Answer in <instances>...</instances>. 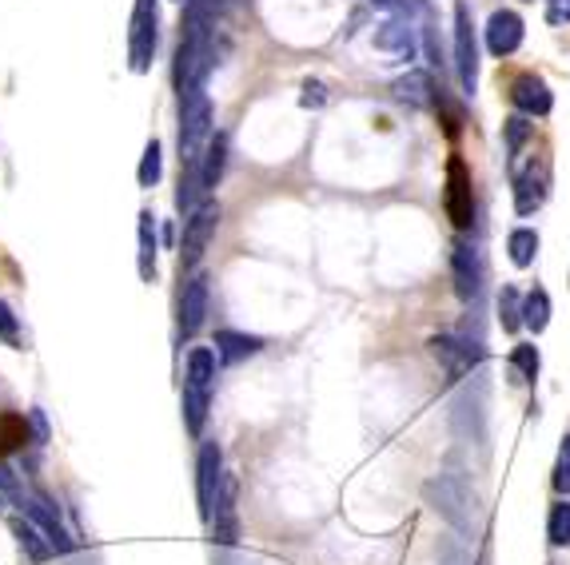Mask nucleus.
<instances>
[{"instance_id": "f257e3e1", "label": "nucleus", "mask_w": 570, "mask_h": 565, "mask_svg": "<svg viewBox=\"0 0 570 565\" xmlns=\"http://www.w3.org/2000/svg\"><path fill=\"white\" fill-rule=\"evenodd\" d=\"M212 9L204 0H187V16H184V36L175 48V84L180 92L192 84H204L212 72Z\"/></svg>"}, {"instance_id": "f03ea898", "label": "nucleus", "mask_w": 570, "mask_h": 565, "mask_svg": "<svg viewBox=\"0 0 570 565\" xmlns=\"http://www.w3.org/2000/svg\"><path fill=\"white\" fill-rule=\"evenodd\" d=\"M423 501L431 510L459 533V538H475L479 530V501H475L471 486L455 474H435V478L423 482Z\"/></svg>"}, {"instance_id": "7ed1b4c3", "label": "nucleus", "mask_w": 570, "mask_h": 565, "mask_svg": "<svg viewBox=\"0 0 570 565\" xmlns=\"http://www.w3.org/2000/svg\"><path fill=\"white\" fill-rule=\"evenodd\" d=\"M216 350L212 347H192L184 367V426L187 435L200 438L204 423H208L212 406V387H216Z\"/></svg>"}, {"instance_id": "20e7f679", "label": "nucleus", "mask_w": 570, "mask_h": 565, "mask_svg": "<svg viewBox=\"0 0 570 565\" xmlns=\"http://www.w3.org/2000/svg\"><path fill=\"white\" fill-rule=\"evenodd\" d=\"M212 131V100L204 84H192L180 92V163H200Z\"/></svg>"}, {"instance_id": "39448f33", "label": "nucleus", "mask_w": 570, "mask_h": 565, "mask_svg": "<svg viewBox=\"0 0 570 565\" xmlns=\"http://www.w3.org/2000/svg\"><path fill=\"white\" fill-rule=\"evenodd\" d=\"M160 12L156 0H136L132 9V28H128V65L132 72H148L156 60V44H160Z\"/></svg>"}, {"instance_id": "423d86ee", "label": "nucleus", "mask_w": 570, "mask_h": 565, "mask_svg": "<svg viewBox=\"0 0 570 565\" xmlns=\"http://www.w3.org/2000/svg\"><path fill=\"white\" fill-rule=\"evenodd\" d=\"M455 72L467 96L479 92V36H475L471 4H455Z\"/></svg>"}, {"instance_id": "0eeeda50", "label": "nucleus", "mask_w": 570, "mask_h": 565, "mask_svg": "<svg viewBox=\"0 0 570 565\" xmlns=\"http://www.w3.org/2000/svg\"><path fill=\"white\" fill-rule=\"evenodd\" d=\"M443 207H447V219L459 231H467L475 223V192H471V168L463 155H451L447 160V187H443Z\"/></svg>"}, {"instance_id": "6e6552de", "label": "nucleus", "mask_w": 570, "mask_h": 565, "mask_svg": "<svg viewBox=\"0 0 570 565\" xmlns=\"http://www.w3.org/2000/svg\"><path fill=\"white\" fill-rule=\"evenodd\" d=\"M219 228V204H200L192 211V219L184 223V243H180V267H196L204 260V251H208L212 235Z\"/></svg>"}, {"instance_id": "1a4fd4ad", "label": "nucleus", "mask_w": 570, "mask_h": 565, "mask_svg": "<svg viewBox=\"0 0 570 565\" xmlns=\"http://www.w3.org/2000/svg\"><path fill=\"white\" fill-rule=\"evenodd\" d=\"M219 486H224V454H219L216 442H204L196 458V498H200V518H204V522H212Z\"/></svg>"}, {"instance_id": "9d476101", "label": "nucleus", "mask_w": 570, "mask_h": 565, "mask_svg": "<svg viewBox=\"0 0 570 565\" xmlns=\"http://www.w3.org/2000/svg\"><path fill=\"white\" fill-rule=\"evenodd\" d=\"M451 279H455V295L463 303H475L482 295V260L467 240L451 243Z\"/></svg>"}, {"instance_id": "9b49d317", "label": "nucleus", "mask_w": 570, "mask_h": 565, "mask_svg": "<svg viewBox=\"0 0 570 565\" xmlns=\"http://www.w3.org/2000/svg\"><path fill=\"white\" fill-rule=\"evenodd\" d=\"M431 355L438 359V367L447 370V379H467L475 362L482 359V347L459 335H435L431 338Z\"/></svg>"}, {"instance_id": "f8f14e48", "label": "nucleus", "mask_w": 570, "mask_h": 565, "mask_svg": "<svg viewBox=\"0 0 570 565\" xmlns=\"http://www.w3.org/2000/svg\"><path fill=\"white\" fill-rule=\"evenodd\" d=\"M236 478L231 474H224V486H219L216 494V510H212V542L219 545V550H231L236 545V538H240V510H236Z\"/></svg>"}, {"instance_id": "ddd939ff", "label": "nucleus", "mask_w": 570, "mask_h": 565, "mask_svg": "<svg viewBox=\"0 0 570 565\" xmlns=\"http://www.w3.org/2000/svg\"><path fill=\"white\" fill-rule=\"evenodd\" d=\"M24 514H29V522L48 538V545H53L56 554H72V538H68L60 514H56V506L44 498V494H29V498H24Z\"/></svg>"}, {"instance_id": "4468645a", "label": "nucleus", "mask_w": 570, "mask_h": 565, "mask_svg": "<svg viewBox=\"0 0 570 565\" xmlns=\"http://www.w3.org/2000/svg\"><path fill=\"white\" fill-rule=\"evenodd\" d=\"M482 36H487V48H491V56H515L518 53V44H523L526 36V24L518 12L511 9H499L491 12V21H487V28H482Z\"/></svg>"}, {"instance_id": "2eb2a0df", "label": "nucleus", "mask_w": 570, "mask_h": 565, "mask_svg": "<svg viewBox=\"0 0 570 565\" xmlns=\"http://www.w3.org/2000/svg\"><path fill=\"white\" fill-rule=\"evenodd\" d=\"M208 303H212V287H208V275H192L180 295V335L192 338L204 326L208 319Z\"/></svg>"}, {"instance_id": "dca6fc26", "label": "nucleus", "mask_w": 570, "mask_h": 565, "mask_svg": "<svg viewBox=\"0 0 570 565\" xmlns=\"http://www.w3.org/2000/svg\"><path fill=\"white\" fill-rule=\"evenodd\" d=\"M547 187H550V163L531 160V168H526L523 175H515V211L518 216L538 211L543 199H547Z\"/></svg>"}, {"instance_id": "f3484780", "label": "nucleus", "mask_w": 570, "mask_h": 565, "mask_svg": "<svg viewBox=\"0 0 570 565\" xmlns=\"http://www.w3.org/2000/svg\"><path fill=\"white\" fill-rule=\"evenodd\" d=\"M511 104H515L523 116H550V108H555V96H550V88L543 77H535V72H523V77L511 84Z\"/></svg>"}, {"instance_id": "a211bd4d", "label": "nucleus", "mask_w": 570, "mask_h": 565, "mask_svg": "<svg viewBox=\"0 0 570 565\" xmlns=\"http://www.w3.org/2000/svg\"><path fill=\"white\" fill-rule=\"evenodd\" d=\"M451 430L467 442H482V382L459 391L455 399V414H451Z\"/></svg>"}, {"instance_id": "6ab92c4d", "label": "nucleus", "mask_w": 570, "mask_h": 565, "mask_svg": "<svg viewBox=\"0 0 570 565\" xmlns=\"http://www.w3.org/2000/svg\"><path fill=\"white\" fill-rule=\"evenodd\" d=\"M391 92H395V100H399V104H411V108L435 112L438 84L428 77V72H407L403 80H395Z\"/></svg>"}, {"instance_id": "aec40b11", "label": "nucleus", "mask_w": 570, "mask_h": 565, "mask_svg": "<svg viewBox=\"0 0 570 565\" xmlns=\"http://www.w3.org/2000/svg\"><path fill=\"white\" fill-rule=\"evenodd\" d=\"M224 168H228V136L216 131L200 155V192H216V184L224 180Z\"/></svg>"}, {"instance_id": "412c9836", "label": "nucleus", "mask_w": 570, "mask_h": 565, "mask_svg": "<svg viewBox=\"0 0 570 565\" xmlns=\"http://www.w3.org/2000/svg\"><path fill=\"white\" fill-rule=\"evenodd\" d=\"M216 359L219 362H243L260 355L263 350V338L260 335H243V331H216Z\"/></svg>"}, {"instance_id": "4be33fe9", "label": "nucleus", "mask_w": 570, "mask_h": 565, "mask_svg": "<svg viewBox=\"0 0 570 565\" xmlns=\"http://www.w3.org/2000/svg\"><path fill=\"white\" fill-rule=\"evenodd\" d=\"M375 48H387V53H399V56H415V28L407 21H387L379 24V33H375Z\"/></svg>"}, {"instance_id": "5701e85b", "label": "nucleus", "mask_w": 570, "mask_h": 565, "mask_svg": "<svg viewBox=\"0 0 570 565\" xmlns=\"http://www.w3.org/2000/svg\"><path fill=\"white\" fill-rule=\"evenodd\" d=\"M550 323V295L543 291V287H535V291H526L523 299V326H531L535 335H543Z\"/></svg>"}, {"instance_id": "b1692460", "label": "nucleus", "mask_w": 570, "mask_h": 565, "mask_svg": "<svg viewBox=\"0 0 570 565\" xmlns=\"http://www.w3.org/2000/svg\"><path fill=\"white\" fill-rule=\"evenodd\" d=\"M506 251H511V263L515 267H531L538 255V231L535 228H515L506 235Z\"/></svg>"}, {"instance_id": "393cba45", "label": "nucleus", "mask_w": 570, "mask_h": 565, "mask_svg": "<svg viewBox=\"0 0 570 565\" xmlns=\"http://www.w3.org/2000/svg\"><path fill=\"white\" fill-rule=\"evenodd\" d=\"M12 533H16V542H21V550L29 557H33V562H48V557L56 554L53 545H48V538H44L41 530H36L33 522H16L12 526Z\"/></svg>"}, {"instance_id": "a878e982", "label": "nucleus", "mask_w": 570, "mask_h": 565, "mask_svg": "<svg viewBox=\"0 0 570 565\" xmlns=\"http://www.w3.org/2000/svg\"><path fill=\"white\" fill-rule=\"evenodd\" d=\"M535 136V124H531V116H511V120H503V143H506V155L511 160H518V152H523V143Z\"/></svg>"}, {"instance_id": "bb28decb", "label": "nucleus", "mask_w": 570, "mask_h": 565, "mask_svg": "<svg viewBox=\"0 0 570 565\" xmlns=\"http://www.w3.org/2000/svg\"><path fill=\"white\" fill-rule=\"evenodd\" d=\"M547 538H550V545H555V550L570 545V498H562V501H555V506H550Z\"/></svg>"}, {"instance_id": "cd10ccee", "label": "nucleus", "mask_w": 570, "mask_h": 565, "mask_svg": "<svg viewBox=\"0 0 570 565\" xmlns=\"http://www.w3.org/2000/svg\"><path fill=\"white\" fill-rule=\"evenodd\" d=\"M499 323H503V331H518L523 326V295L515 287L499 291Z\"/></svg>"}, {"instance_id": "c85d7f7f", "label": "nucleus", "mask_w": 570, "mask_h": 565, "mask_svg": "<svg viewBox=\"0 0 570 565\" xmlns=\"http://www.w3.org/2000/svg\"><path fill=\"white\" fill-rule=\"evenodd\" d=\"M140 275H156V235H152V211H140Z\"/></svg>"}, {"instance_id": "c756f323", "label": "nucleus", "mask_w": 570, "mask_h": 565, "mask_svg": "<svg viewBox=\"0 0 570 565\" xmlns=\"http://www.w3.org/2000/svg\"><path fill=\"white\" fill-rule=\"evenodd\" d=\"M160 172H164V152H160V143H156V140H148L136 180H140V187H156V184H160Z\"/></svg>"}, {"instance_id": "7c9ffc66", "label": "nucleus", "mask_w": 570, "mask_h": 565, "mask_svg": "<svg viewBox=\"0 0 570 565\" xmlns=\"http://www.w3.org/2000/svg\"><path fill=\"white\" fill-rule=\"evenodd\" d=\"M0 343L4 347H16L21 350L24 347V335H21V319L12 315V307L0 299Z\"/></svg>"}, {"instance_id": "2f4dec72", "label": "nucleus", "mask_w": 570, "mask_h": 565, "mask_svg": "<svg viewBox=\"0 0 570 565\" xmlns=\"http://www.w3.org/2000/svg\"><path fill=\"white\" fill-rule=\"evenodd\" d=\"M511 370H515V374H523V379H535L538 374V350L531 347V343H518L515 350H511Z\"/></svg>"}, {"instance_id": "473e14b6", "label": "nucleus", "mask_w": 570, "mask_h": 565, "mask_svg": "<svg viewBox=\"0 0 570 565\" xmlns=\"http://www.w3.org/2000/svg\"><path fill=\"white\" fill-rule=\"evenodd\" d=\"M555 489H559V494H567L570 498V435L562 438V446H559V462H555Z\"/></svg>"}, {"instance_id": "72a5a7b5", "label": "nucleus", "mask_w": 570, "mask_h": 565, "mask_svg": "<svg viewBox=\"0 0 570 565\" xmlns=\"http://www.w3.org/2000/svg\"><path fill=\"white\" fill-rule=\"evenodd\" d=\"M299 104H304V108H323V104H328V92H323V84H319V80H307Z\"/></svg>"}, {"instance_id": "f704fd0d", "label": "nucleus", "mask_w": 570, "mask_h": 565, "mask_svg": "<svg viewBox=\"0 0 570 565\" xmlns=\"http://www.w3.org/2000/svg\"><path fill=\"white\" fill-rule=\"evenodd\" d=\"M547 24L550 28L570 24V0H547Z\"/></svg>"}, {"instance_id": "c9c22d12", "label": "nucleus", "mask_w": 570, "mask_h": 565, "mask_svg": "<svg viewBox=\"0 0 570 565\" xmlns=\"http://www.w3.org/2000/svg\"><path fill=\"white\" fill-rule=\"evenodd\" d=\"M438 565H471V562H467V554H463L455 542H443V550H438Z\"/></svg>"}, {"instance_id": "e433bc0d", "label": "nucleus", "mask_w": 570, "mask_h": 565, "mask_svg": "<svg viewBox=\"0 0 570 565\" xmlns=\"http://www.w3.org/2000/svg\"><path fill=\"white\" fill-rule=\"evenodd\" d=\"M0 494L9 498V494H21V482H16V474H12L4 462H0Z\"/></svg>"}, {"instance_id": "4c0bfd02", "label": "nucleus", "mask_w": 570, "mask_h": 565, "mask_svg": "<svg viewBox=\"0 0 570 565\" xmlns=\"http://www.w3.org/2000/svg\"><path fill=\"white\" fill-rule=\"evenodd\" d=\"M204 4H208L212 12H219V9H224V4H228V0H204Z\"/></svg>"}, {"instance_id": "58836bf2", "label": "nucleus", "mask_w": 570, "mask_h": 565, "mask_svg": "<svg viewBox=\"0 0 570 565\" xmlns=\"http://www.w3.org/2000/svg\"><path fill=\"white\" fill-rule=\"evenodd\" d=\"M375 4H384V9H391V4H395V0H375Z\"/></svg>"}, {"instance_id": "ea45409f", "label": "nucleus", "mask_w": 570, "mask_h": 565, "mask_svg": "<svg viewBox=\"0 0 570 565\" xmlns=\"http://www.w3.org/2000/svg\"><path fill=\"white\" fill-rule=\"evenodd\" d=\"M0 510H4V494H0Z\"/></svg>"}, {"instance_id": "a19ab883", "label": "nucleus", "mask_w": 570, "mask_h": 565, "mask_svg": "<svg viewBox=\"0 0 570 565\" xmlns=\"http://www.w3.org/2000/svg\"><path fill=\"white\" fill-rule=\"evenodd\" d=\"M180 4H184V0H180Z\"/></svg>"}]
</instances>
